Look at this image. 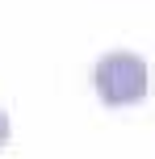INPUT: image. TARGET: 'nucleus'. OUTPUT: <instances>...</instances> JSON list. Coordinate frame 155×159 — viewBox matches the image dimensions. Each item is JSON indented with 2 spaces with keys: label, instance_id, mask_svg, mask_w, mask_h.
I'll list each match as a JSON object with an SVG mask.
<instances>
[{
  "label": "nucleus",
  "instance_id": "1",
  "mask_svg": "<svg viewBox=\"0 0 155 159\" xmlns=\"http://www.w3.org/2000/svg\"><path fill=\"white\" fill-rule=\"evenodd\" d=\"M92 88H97L101 105H109V109L139 105L147 96V88H151V67L134 50H109L92 67Z\"/></svg>",
  "mask_w": 155,
  "mask_h": 159
},
{
  "label": "nucleus",
  "instance_id": "2",
  "mask_svg": "<svg viewBox=\"0 0 155 159\" xmlns=\"http://www.w3.org/2000/svg\"><path fill=\"white\" fill-rule=\"evenodd\" d=\"M8 143V117H4V109H0V147Z\"/></svg>",
  "mask_w": 155,
  "mask_h": 159
}]
</instances>
